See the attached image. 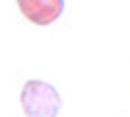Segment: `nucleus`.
<instances>
[{
	"mask_svg": "<svg viewBox=\"0 0 130 117\" xmlns=\"http://www.w3.org/2000/svg\"><path fill=\"white\" fill-rule=\"evenodd\" d=\"M22 109L27 117H56L62 107L58 90L45 80H27L20 92Z\"/></svg>",
	"mask_w": 130,
	"mask_h": 117,
	"instance_id": "nucleus-1",
	"label": "nucleus"
},
{
	"mask_svg": "<svg viewBox=\"0 0 130 117\" xmlns=\"http://www.w3.org/2000/svg\"><path fill=\"white\" fill-rule=\"evenodd\" d=\"M18 8L35 25H49L64 12V0H18Z\"/></svg>",
	"mask_w": 130,
	"mask_h": 117,
	"instance_id": "nucleus-2",
	"label": "nucleus"
}]
</instances>
